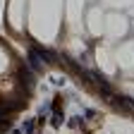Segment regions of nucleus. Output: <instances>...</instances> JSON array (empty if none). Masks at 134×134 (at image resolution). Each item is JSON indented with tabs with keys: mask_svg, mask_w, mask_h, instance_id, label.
<instances>
[{
	"mask_svg": "<svg viewBox=\"0 0 134 134\" xmlns=\"http://www.w3.org/2000/svg\"><path fill=\"white\" fill-rule=\"evenodd\" d=\"M17 81H19L24 89H29V84H31V70H26V67H19V74H17Z\"/></svg>",
	"mask_w": 134,
	"mask_h": 134,
	"instance_id": "f257e3e1",
	"label": "nucleus"
},
{
	"mask_svg": "<svg viewBox=\"0 0 134 134\" xmlns=\"http://www.w3.org/2000/svg\"><path fill=\"white\" fill-rule=\"evenodd\" d=\"M50 122H53V125H55V127H58V125H60V122H62V113H60V110H58V113H55V115H53V117H50Z\"/></svg>",
	"mask_w": 134,
	"mask_h": 134,
	"instance_id": "f03ea898",
	"label": "nucleus"
}]
</instances>
